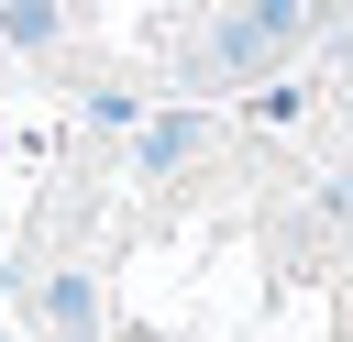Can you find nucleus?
<instances>
[{"instance_id": "3", "label": "nucleus", "mask_w": 353, "mask_h": 342, "mask_svg": "<svg viewBox=\"0 0 353 342\" xmlns=\"http://www.w3.org/2000/svg\"><path fill=\"white\" fill-rule=\"evenodd\" d=\"M33 320H44L55 342H99V287H88V276H44V287H33Z\"/></svg>"}, {"instance_id": "4", "label": "nucleus", "mask_w": 353, "mask_h": 342, "mask_svg": "<svg viewBox=\"0 0 353 342\" xmlns=\"http://www.w3.org/2000/svg\"><path fill=\"white\" fill-rule=\"evenodd\" d=\"M0 33H11L22 55H44V44H55V0H0Z\"/></svg>"}, {"instance_id": "5", "label": "nucleus", "mask_w": 353, "mask_h": 342, "mask_svg": "<svg viewBox=\"0 0 353 342\" xmlns=\"http://www.w3.org/2000/svg\"><path fill=\"white\" fill-rule=\"evenodd\" d=\"M331 11H342V0H298V22H331Z\"/></svg>"}, {"instance_id": "2", "label": "nucleus", "mask_w": 353, "mask_h": 342, "mask_svg": "<svg viewBox=\"0 0 353 342\" xmlns=\"http://www.w3.org/2000/svg\"><path fill=\"white\" fill-rule=\"evenodd\" d=\"M199 154H210V110H154V121H132V188L188 177Z\"/></svg>"}, {"instance_id": "1", "label": "nucleus", "mask_w": 353, "mask_h": 342, "mask_svg": "<svg viewBox=\"0 0 353 342\" xmlns=\"http://www.w3.org/2000/svg\"><path fill=\"white\" fill-rule=\"evenodd\" d=\"M298 0H232L221 22H199L188 33V55H176V77L188 88H243V77H276L287 55H298Z\"/></svg>"}]
</instances>
